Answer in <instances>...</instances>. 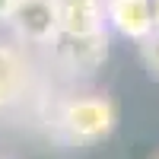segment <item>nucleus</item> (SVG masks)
Here are the masks:
<instances>
[{"label":"nucleus","mask_w":159,"mask_h":159,"mask_svg":"<svg viewBox=\"0 0 159 159\" xmlns=\"http://www.w3.org/2000/svg\"><path fill=\"white\" fill-rule=\"evenodd\" d=\"M7 25L13 38L22 48H42L51 51V45L61 35V10L57 0H16L7 16Z\"/></svg>","instance_id":"obj_2"},{"label":"nucleus","mask_w":159,"mask_h":159,"mask_svg":"<svg viewBox=\"0 0 159 159\" xmlns=\"http://www.w3.org/2000/svg\"><path fill=\"white\" fill-rule=\"evenodd\" d=\"M54 127L73 147H92L108 140L118 127V105L105 92H73L57 102Z\"/></svg>","instance_id":"obj_1"},{"label":"nucleus","mask_w":159,"mask_h":159,"mask_svg":"<svg viewBox=\"0 0 159 159\" xmlns=\"http://www.w3.org/2000/svg\"><path fill=\"white\" fill-rule=\"evenodd\" d=\"M105 25L108 32L140 45L156 29L153 0H105Z\"/></svg>","instance_id":"obj_4"},{"label":"nucleus","mask_w":159,"mask_h":159,"mask_svg":"<svg viewBox=\"0 0 159 159\" xmlns=\"http://www.w3.org/2000/svg\"><path fill=\"white\" fill-rule=\"evenodd\" d=\"M32 61L19 42L0 38V111L19 105L32 92Z\"/></svg>","instance_id":"obj_3"},{"label":"nucleus","mask_w":159,"mask_h":159,"mask_svg":"<svg viewBox=\"0 0 159 159\" xmlns=\"http://www.w3.org/2000/svg\"><path fill=\"white\" fill-rule=\"evenodd\" d=\"M156 159H159V156H156Z\"/></svg>","instance_id":"obj_8"},{"label":"nucleus","mask_w":159,"mask_h":159,"mask_svg":"<svg viewBox=\"0 0 159 159\" xmlns=\"http://www.w3.org/2000/svg\"><path fill=\"white\" fill-rule=\"evenodd\" d=\"M137 48H140V61H143V67H147V73L153 80H159V29H153Z\"/></svg>","instance_id":"obj_5"},{"label":"nucleus","mask_w":159,"mask_h":159,"mask_svg":"<svg viewBox=\"0 0 159 159\" xmlns=\"http://www.w3.org/2000/svg\"><path fill=\"white\" fill-rule=\"evenodd\" d=\"M16 0H0V25H7V16H10V10Z\"/></svg>","instance_id":"obj_6"},{"label":"nucleus","mask_w":159,"mask_h":159,"mask_svg":"<svg viewBox=\"0 0 159 159\" xmlns=\"http://www.w3.org/2000/svg\"><path fill=\"white\" fill-rule=\"evenodd\" d=\"M153 22H156V29H159V0H153Z\"/></svg>","instance_id":"obj_7"}]
</instances>
